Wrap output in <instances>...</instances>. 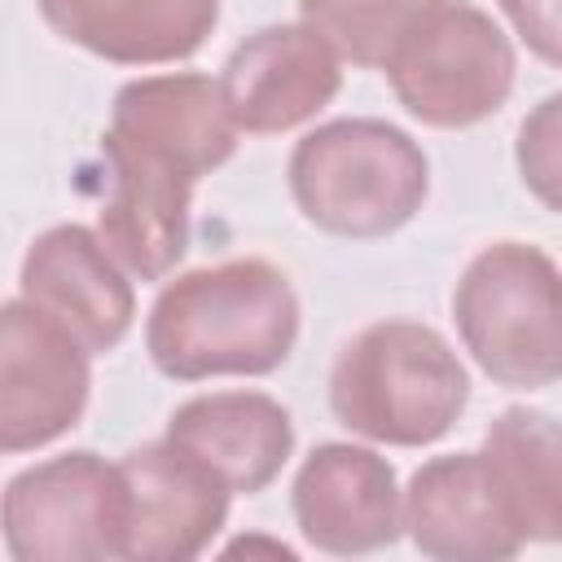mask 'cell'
I'll list each match as a JSON object with an SVG mask.
<instances>
[{
  "label": "cell",
  "instance_id": "obj_20",
  "mask_svg": "<svg viewBox=\"0 0 562 562\" xmlns=\"http://www.w3.org/2000/svg\"><path fill=\"white\" fill-rule=\"evenodd\" d=\"M259 540H237V544H228V553H241V549H255ZM263 549H272V553H281V558H294V549H285V544H263Z\"/></svg>",
  "mask_w": 562,
  "mask_h": 562
},
{
  "label": "cell",
  "instance_id": "obj_12",
  "mask_svg": "<svg viewBox=\"0 0 562 562\" xmlns=\"http://www.w3.org/2000/svg\"><path fill=\"white\" fill-rule=\"evenodd\" d=\"M18 290L44 316L66 325L92 356L114 351L136 316L132 281L110 255L101 233L83 224H57L40 233L22 259Z\"/></svg>",
  "mask_w": 562,
  "mask_h": 562
},
{
  "label": "cell",
  "instance_id": "obj_8",
  "mask_svg": "<svg viewBox=\"0 0 562 562\" xmlns=\"http://www.w3.org/2000/svg\"><path fill=\"white\" fill-rule=\"evenodd\" d=\"M88 347L22 294L0 307V448L35 452L79 426L92 391Z\"/></svg>",
  "mask_w": 562,
  "mask_h": 562
},
{
  "label": "cell",
  "instance_id": "obj_19",
  "mask_svg": "<svg viewBox=\"0 0 562 562\" xmlns=\"http://www.w3.org/2000/svg\"><path fill=\"white\" fill-rule=\"evenodd\" d=\"M527 53L549 66H562V0H496Z\"/></svg>",
  "mask_w": 562,
  "mask_h": 562
},
{
  "label": "cell",
  "instance_id": "obj_1",
  "mask_svg": "<svg viewBox=\"0 0 562 562\" xmlns=\"http://www.w3.org/2000/svg\"><path fill=\"white\" fill-rule=\"evenodd\" d=\"M233 149L237 123L211 75H145L114 92L97 233L132 277L162 281L184 259L193 184Z\"/></svg>",
  "mask_w": 562,
  "mask_h": 562
},
{
  "label": "cell",
  "instance_id": "obj_15",
  "mask_svg": "<svg viewBox=\"0 0 562 562\" xmlns=\"http://www.w3.org/2000/svg\"><path fill=\"white\" fill-rule=\"evenodd\" d=\"M44 22L119 66H167L193 57L220 22V0H40Z\"/></svg>",
  "mask_w": 562,
  "mask_h": 562
},
{
  "label": "cell",
  "instance_id": "obj_14",
  "mask_svg": "<svg viewBox=\"0 0 562 562\" xmlns=\"http://www.w3.org/2000/svg\"><path fill=\"white\" fill-rule=\"evenodd\" d=\"M167 439L198 457L228 492H263L294 452L285 404L263 391H211L184 400L167 417Z\"/></svg>",
  "mask_w": 562,
  "mask_h": 562
},
{
  "label": "cell",
  "instance_id": "obj_10",
  "mask_svg": "<svg viewBox=\"0 0 562 562\" xmlns=\"http://www.w3.org/2000/svg\"><path fill=\"white\" fill-rule=\"evenodd\" d=\"M342 88L338 48L307 22L263 26L233 48L220 92L237 132L268 136L316 119Z\"/></svg>",
  "mask_w": 562,
  "mask_h": 562
},
{
  "label": "cell",
  "instance_id": "obj_3",
  "mask_svg": "<svg viewBox=\"0 0 562 562\" xmlns=\"http://www.w3.org/2000/svg\"><path fill=\"white\" fill-rule=\"evenodd\" d=\"M470 404V373L448 338L422 321H378L342 342L329 369L338 426L391 448L443 439Z\"/></svg>",
  "mask_w": 562,
  "mask_h": 562
},
{
  "label": "cell",
  "instance_id": "obj_9",
  "mask_svg": "<svg viewBox=\"0 0 562 562\" xmlns=\"http://www.w3.org/2000/svg\"><path fill=\"white\" fill-rule=\"evenodd\" d=\"M123 558L189 562L211 549L228 518V487L171 439L132 448L123 461Z\"/></svg>",
  "mask_w": 562,
  "mask_h": 562
},
{
  "label": "cell",
  "instance_id": "obj_5",
  "mask_svg": "<svg viewBox=\"0 0 562 562\" xmlns=\"http://www.w3.org/2000/svg\"><path fill=\"white\" fill-rule=\"evenodd\" d=\"M452 321L496 386L540 391L562 378V272L540 246H483L452 290Z\"/></svg>",
  "mask_w": 562,
  "mask_h": 562
},
{
  "label": "cell",
  "instance_id": "obj_2",
  "mask_svg": "<svg viewBox=\"0 0 562 562\" xmlns=\"http://www.w3.org/2000/svg\"><path fill=\"white\" fill-rule=\"evenodd\" d=\"M299 338V299L268 259H224L167 281L145 321V351L162 378H263Z\"/></svg>",
  "mask_w": 562,
  "mask_h": 562
},
{
  "label": "cell",
  "instance_id": "obj_13",
  "mask_svg": "<svg viewBox=\"0 0 562 562\" xmlns=\"http://www.w3.org/2000/svg\"><path fill=\"white\" fill-rule=\"evenodd\" d=\"M404 531L439 562H505L527 544L483 452H448L413 470Z\"/></svg>",
  "mask_w": 562,
  "mask_h": 562
},
{
  "label": "cell",
  "instance_id": "obj_11",
  "mask_svg": "<svg viewBox=\"0 0 562 562\" xmlns=\"http://www.w3.org/2000/svg\"><path fill=\"white\" fill-rule=\"evenodd\" d=\"M290 509L303 540L334 558L378 553L404 531V492L386 457L360 443H321L294 474Z\"/></svg>",
  "mask_w": 562,
  "mask_h": 562
},
{
  "label": "cell",
  "instance_id": "obj_16",
  "mask_svg": "<svg viewBox=\"0 0 562 562\" xmlns=\"http://www.w3.org/2000/svg\"><path fill=\"white\" fill-rule=\"evenodd\" d=\"M483 457L522 540L562 544V422L540 408H505L483 435Z\"/></svg>",
  "mask_w": 562,
  "mask_h": 562
},
{
  "label": "cell",
  "instance_id": "obj_18",
  "mask_svg": "<svg viewBox=\"0 0 562 562\" xmlns=\"http://www.w3.org/2000/svg\"><path fill=\"white\" fill-rule=\"evenodd\" d=\"M514 162L527 193L562 215V92H549L527 110L514 140Z\"/></svg>",
  "mask_w": 562,
  "mask_h": 562
},
{
  "label": "cell",
  "instance_id": "obj_17",
  "mask_svg": "<svg viewBox=\"0 0 562 562\" xmlns=\"http://www.w3.org/2000/svg\"><path fill=\"white\" fill-rule=\"evenodd\" d=\"M435 0H299V13L312 31H321L342 61L351 66H386L400 35L430 9Z\"/></svg>",
  "mask_w": 562,
  "mask_h": 562
},
{
  "label": "cell",
  "instance_id": "obj_6",
  "mask_svg": "<svg viewBox=\"0 0 562 562\" xmlns=\"http://www.w3.org/2000/svg\"><path fill=\"white\" fill-rule=\"evenodd\" d=\"M386 79L426 127H474L514 92V44L470 0H435L391 48Z\"/></svg>",
  "mask_w": 562,
  "mask_h": 562
},
{
  "label": "cell",
  "instance_id": "obj_7",
  "mask_svg": "<svg viewBox=\"0 0 562 562\" xmlns=\"http://www.w3.org/2000/svg\"><path fill=\"white\" fill-rule=\"evenodd\" d=\"M4 549L18 562L123 558V470L79 448L4 483Z\"/></svg>",
  "mask_w": 562,
  "mask_h": 562
},
{
  "label": "cell",
  "instance_id": "obj_4",
  "mask_svg": "<svg viewBox=\"0 0 562 562\" xmlns=\"http://www.w3.org/2000/svg\"><path fill=\"white\" fill-rule=\"evenodd\" d=\"M285 176L307 224L360 241L404 228L430 189L422 145L386 119L321 123L294 145Z\"/></svg>",
  "mask_w": 562,
  "mask_h": 562
}]
</instances>
